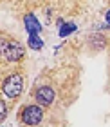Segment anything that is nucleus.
Wrapping results in <instances>:
<instances>
[{
	"mask_svg": "<svg viewBox=\"0 0 110 127\" xmlns=\"http://www.w3.org/2000/svg\"><path fill=\"white\" fill-rule=\"evenodd\" d=\"M24 89H25V73L20 69V65L5 69V73L0 76V93L5 96L9 105L24 95Z\"/></svg>",
	"mask_w": 110,
	"mask_h": 127,
	"instance_id": "f257e3e1",
	"label": "nucleus"
},
{
	"mask_svg": "<svg viewBox=\"0 0 110 127\" xmlns=\"http://www.w3.org/2000/svg\"><path fill=\"white\" fill-rule=\"evenodd\" d=\"M31 98L34 103H38L45 109H53L56 105L58 98H60V91L47 73H43L40 78H36V84L33 85V91H31Z\"/></svg>",
	"mask_w": 110,
	"mask_h": 127,
	"instance_id": "f03ea898",
	"label": "nucleus"
},
{
	"mask_svg": "<svg viewBox=\"0 0 110 127\" xmlns=\"http://www.w3.org/2000/svg\"><path fill=\"white\" fill-rule=\"evenodd\" d=\"M51 118H53V111L34 102L22 105L18 113V122L22 124V127H49Z\"/></svg>",
	"mask_w": 110,
	"mask_h": 127,
	"instance_id": "7ed1b4c3",
	"label": "nucleus"
},
{
	"mask_svg": "<svg viewBox=\"0 0 110 127\" xmlns=\"http://www.w3.org/2000/svg\"><path fill=\"white\" fill-rule=\"evenodd\" d=\"M24 27L29 34H40V31H42V26H40L38 18L33 13H27L24 16Z\"/></svg>",
	"mask_w": 110,
	"mask_h": 127,
	"instance_id": "20e7f679",
	"label": "nucleus"
},
{
	"mask_svg": "<svg viewBox=\"0 0 110 127\" xmlns=\"http://www.w3.org/2000/svg\"><path fill=\"white\" fill-rule=\"evenodd\" d=\"M87 42H89V45H90V49L92 51H103L107 47V36L105 34H99V33H96V34H90L89 38H87Z\"/></svg>",
	"mask_w": 110,
	"mask_h": 127,
	"instance_id": "39448f33",
	"label": "nucleus"
},
{
	"mask_svg": "<svg viewBox=\"0 0 110 127\" xmlns=\"http://www.w3.org/2000/svg\"><path fill=\"white\" fill-rule=\"evenodd\" d=\"M27 45L33 51H40V49H43V40L40 38V34H29L27 36Z\"/></svg>",
	"mask_w": 110,
	"mask_h": 127,
	"instance_id": "423d86ee",
	"label": "nucleus"
},
{
	"mask_svg": "<svg viewBox=\"0 0 110 127\" xmlns=\"http://www.w3.org/2000/svg\"><path fill=\"white\" fill-rule=\"evenodd\" d=\"M74 31H76V26H74V24H63V22L60 24V36L61 38L69 36V34L74 33Z\"/></svg>",
	"mask_w": 110,
	"mask_h": 127,
	"instance_id": "0eeeda50",
	"label": "nucleus"
},
{
	"mask_svg": "<svg viewBox=\"0 0 110 127\" xmlns=\"http://www.w3.org/2000/svg\"><path fill=\"white\" fill-rule=\"evenodd\" d=\"M9 103L7 100H4V98H0V124L4 122L5 118H7V114H9Z\"/></svg>",
	"mask_w": 110,
	"mask_h": 127,
	"instance_id": "6e6552de",
	"label": "nucleus"
}]
</instances>
